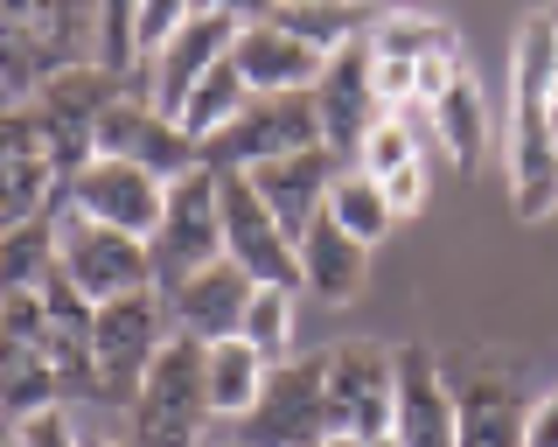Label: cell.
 <instances>
[{
  "label": "cell",
  "instance_id": "obj_1",
  "mask_svg": "<svg viewBox=\"0 0 558 447\" xmlns=\"http://www.w3.org/2000/svg\"><path fill=\"white\" fill-rule=\"evenodd\" d=\"M551 92H558V28H551V8H545V14H523V28L510 43V141H502V176H510L517 224L558 217Z\"/></svg>",
  "mask_w": 558,
  "mask_h": 447
},
{
  "label": "cell",
  "instance_id": "obj_2",
  "mask_svg": "<svg viewBox=\"0 0 558 447\" xmlns=\"http://www.w3.org/2000/svg\"><path fill=\"white\" fill-rule=\"evenodd\" d=\"M98 49V8H0V77L43 92L49 77L84 71Z\"/></svg>",
  "mask_w": 558,
  "mask_h": 447
},
{
  "label": "cell",
  "instance_id": "obj_3",
  "mask_svg": "<svg viewBox=\"0 0 558 447\" xmlns=\"http://www.w3.org/2000/svg\"><path fill=\"white\" fill-rule=\"evenodd\" d=\"M174 322L161 294H126L92 307V371H98V406H133L147 385L154 357L168 350Z\"/></svg>",
  "mask_w": 558,
  "mask_h": 447
},
{
  "label": "cell",
  "instance_id": "obj_4",
  "mask_svg": "<svg viewBox=\"0 0 558 447\" xmlns=\"http://www.w3.org/2000/svg\"><path fill=\"white\" fill-rule=\"evenodd\" d=\"M209 385H203V342L196 336H168V350L154 357L147 385L133 399V447H203Z\"/></svg>",
  "mask_w": 558,
  "mask_h": 447
},
{
  "label": "cell",
  "instance_id": "obj_5",
  "mask_svg": "<svg viewBox=\"0 0 558 447\" xmlns=\"http://www.w3.org/2000/svg\"><path fill=\"white\" fill-rule=\"evenodd\" d=\"M57 329H63V322H49L43 294L0 301V412H8L14 426L35 420V412H57L63 406Z\"/></svg>",
  "mask_w": 558,
  "mask_h": 447
},
{
  "label": "cell",
  "instance_id": "obj_6",
  "mask_svg": "<svg viewBox=\"0 0 558 447\" xmlns=\"http://www.w3.org/2000/svg\"><path fill=\"white\" fill-rule=\"evenodd\" d=\"M336 420H328V357H287L272 364L258 406L238 420V447H328Z\"/></svg>",
  "mask_w": 558,
  "mask_h": 447
},
{
  "label": "cell",
  "instance_id": "obj_7",
  "mask_svg": "<svg viewBox=\"0 0 558 447\" xmlns=\"http://www.w3.org/2000/svg\"><path fill=\"white\" fill-rule=\"evenodd\" d=\"M322 147V112H314V92L293 98H252L217 141H203V168L209 176H252V168L293 161V154Z\"/></svg>",
  "mask_w": 558,
  "mask_h": 447
},
{
  "label": "cell",
  "instance_id": "obj_8",
  "mask_svg": "<svg viewBox=\"0 0 558 447\" xmlns=\"http://www.w3.org/2000/svg\"><path fill=\"white\" fill-rule=\"evenodd\" d=\"M328 357V420L336 440H391V412H398V350L384 342H336Z\"/></svg>",
  "mask_w": 558,
  "mask_h": 447
},
{
  "label": "cell",
  "instance_id": "obj_9",
  "mask_svg": "<svg viewBox=\"0 0 558 447\" xmlns=\"http://www.w3.org/2000/svg\"><path fill=\"white\" fill-rule=\"evenodd\" d=\"M70 210V182L57 176V154L35 106L0 112V231H22V224H49Z\"/></svg>",
  "mask_w": 558,
  "mask_h": 447
},
{
  "label": "cell",
  "instance_id": "obj_10",
  "mask_svg": "<svg viewBox=\"0 0 558 447\" xmlns=\"http://www.w3.org/2000/svg\"><path fill=\"white\" fill-rule=\"evenodd\" d=\"M154 287L174 294L182 280H196L223 259V210H217V176L196 168V176H182L168 189V217L161 231H154Z\"/></svg>",
  "mask_w": 558,
  "mask_h": 447
},
{
  "label": "cell",
  "instance_id": "obj_11",
  "mask_svg": "<svg viewBox=\"0 0 558 447\" xmlns=\"http://www.w3.org/2000/svg\"><path fill=\"white\" fill-rule=\"evenodd\" d=\"M63 280L77 287L92 307L126 301V294H161L154 287V252L126 231H105V224L70 217L63 224Z\"/></svg>",
  "mask_w": 558,
  "mask_h": 447
},
{
  "label": "cell",
  "instance_id": "obj_12",
  "mask_svg": "<svg viewBox=\"0 0 558 447\" xmlns=\"http://www.w3.org/2000/svg\"><path fill=\"white\" fill-rule=\"evenodd\" d=\"M98 161L147 168V176H161L174 189L182 176H196V168H203V147L189 141L168 112H154L147 98L133 92V98H119V106H105V119H98Z\"/></svg>",
  "mask_w": 558,
  "mask_h": 447
},
{
  "label": "cell",
  "instance_id": "obj_13",
  "mask_svg": "<svg viewBox=\"0 0 558 447\" xmlns=\"http://www.w3.org/2000/svg\"><path fill=\"white\" fill-rule=\"evenodd\" d=\"M244 22H252V14H238V8H189V28L168 43V57L147 71V106L168 112L174 126H182L189 92H196V84L231 57V43L244 36Z\"/></svg>",
  "mask_w": 558,
  "mask_h": 447
},
{
  "label": "cell",
  "instance_id": "obj_14",
  "mask_svg": "<svg viewBox=\"0 0 558 447\" xmlns=\"http://www.w3.org/2000/svg\"><path fill=\"white\" fill-rule=\"evenodd\" d=\"M70 217L154 245V231H161V217H168V182L147 176V168H126V161H92L70 182Z\"/></svg>",
  "mask_w": 558,
  "mask_h": 447
},
{
  "label": "cell",
  "instance_id": "obj_15",
  "mask_svg": "<svg viewBox=\"0 0 558 447\" xmlns=\"http://www.w3.org/2000/svg\"><path fill=\"white\" fill-rule=\"evenodd\" d=\"M217 210H223V259L244 266L258 287H301V273H293V238L272 224V210L258 203L252 182L217 176Z\"/></svg>",
  "mask_w": 558,
  "mask_h": 447
},
{
  "label": "cell",
  "instance_id": "obj_16",
  "mask_svg": "<svg viewBox=\"0 0 558 447\" xmlns=\"http://www.w3.org/2000/svg\"><path fill=\"white\" fill-rule=\"evenodd\" d=\"M314 112H322V147L328 154H356L363 133L384 119L377 106V84H371V36L336 49L322 63V84H314Z\"/></svg>",
  "mask_w": 558,
  "mask_h": 447
},
{
  "label": "cell",
  "instance_id": "obj_17",
  "mask_svg": "<svg viewBox=\"0 0 558 447\" xmlns=\"http://www.w3.org/2000/svg\"><path fill=\"white\" fill-rule=\"evenodd\" d=\"M336 176H342V154H328V147H314V154H293V161H272V168H252V182L258 189V203L272 210V224L301 245V238L314 231V224L328 217V196H336Z\"/></svg>",
  "mask_w": 558,
  "mask_h": 447
},
{
  "label": "cell",
  "instance_id": "obj_18",
  "mask_svg": "<svg viewBox=\"0 0 558 447\" xmlns=\"http://www.w3.org/2000/svg\"><path fill=\"white\" fill-rule=\"evenodd\" d=\"M391 440L398 447H453V385H447L440 357H433L426 342H405V350H398Z\"/></svg>",
  "mask_w": 558,
  "mask_h": 447
},
{
  "label": "cell",
  "instance_id": "obj_19",
  "mask_svg": "<svg viewBox=\"0 0 558 447\" xmlns=\"http://www.w3.org/2000/svg\"><path fill=\"white\" fill-rule=\"evenodd\" d=\"M258 294V280L244 266L231 259H217L209 273H196V280H182L168 301V322H174V336H196V342H231L244 329V307H252Z\"/></svg>",
  "mask_w": 558,
  "mask_h": 447
},
{
  "label": "cell",
  "instance_id": "obj_20",
  "mask_svg": "<svg viewBox=\"0 0 558 447\" xmlns=\"http://www.w3.org/2000/svg\"><path fill=\"white\" fill-rule=\"evenodd\" d=\"M231 63L244 71L252 98H293V92H314V84H322V57L301 49L287 28H272L266 14L244 22V36L231 43Z\"/></svg>",
  "mask_w": 558,
  "mask_h": 447
},
{
  "label": "cell",
  "instance_id": "obj_21",
  "mask_svg": "<svg viewBox=\"0 0 558 447\" xmlns=\"http://www.w3.org/2000/svg\"><path fill=\"white\" fill-rule=\"evenodd\" d=\"M531 399L496 371H475L453 385V447H523Z\"/></svg>",
  "mask_w": 558,
  "mask_h": 447
},
{
  "label": "cell",
  "instance_id": "obj_22",
  "mask_svg": "<svg viewBox=\"0 0 558 447\" xmlns=\"http://www.w3.org/2000/svg\"><path fill=\"white\" fill-rule=\"evenodd\" d=\"M293 273H301V287H307L314 301L349 307V301L363 294V280H371V252H363L356 238H342L336 217H322L301 245H293Z\"/></svg>",
  "mask_w": 558,
  "mask_h": 447
},
{
  "label": "cell",
  "instance_id": "obj_23",
  "mask_svg": "<svg viewBox=\"0 0 558 447\" xmlns=\"http://www.w3.org/2000/svg\"><path fill=\"white\" fill-rule=\"evenodd\" d=\"M426 126H433V141L447 147L453 168H475L482 154H488V98H482V77L475 71L453 77L447 92L426 106Z\"/></svg>",
  "mask_w": 558,
  "mask_h": 447
},
{
  "label": "cell",
  "instance_id": "obj_24",
  "mask_svg": "<svg viewBox=\"0 0 558 447\" xmlns=\"http://www.w3.org/2000/svg\"><path fill=\"white\" fill-rule=\"evenodd\" d=\"M266 377H272V364L244 336L203 342V385H209V412H217V420H244V412L258 406V391H266Z\"/></svg>",
  "mask_w": 558,
  "mask_h": 447
},
{
  "label": "cell",
  "instance_id": "obj_25",
  "mask_svg": "<svg viewBox=\"0 0 558 447\" xmlns=\"http://www.w3.org/2000/svg\"><path fill=\"white\" fill-rule=\"evenodd\" d=\"M57 273H63V231H57V217H49V224H22V231H0V301L43 294Z\"/></svg>",
  "mask_w": 558,
  "mask_h": 447
},
{
  "label": "cell",
  "instance_id": "obj_26",
  "mask_svg": "<svg viewBox=\"0 0 558 447\" xmlns=\"http://www.w3.org/2000/svg\"><path fill=\"white\" fill-rule=\"evenodd\" d=\"M266 22L272 28H287L301 49H314V57H336V49H349V43H363L371 36V14H356V8H328V0H287V8H266Z\"/></svg>",
  "mask_w": 558,
  "mask_h": 447
},
{
  "label": "cell",
  "instance_id": "obj_27",
  "mask_svg": "<svg viewBox=\"0 0 558 447\" xmlns=\"http://www.w3.org/2000/svg\"><path fill=\"white\" fill-rule=\"evenodd\" d=\"M328 217L342 224V238H356L363 252H377L384 238L398 231V210H391V196L363 176V168H342L336 176V196H328Z\"/></svg>",
  "mask_w": 558,
  "mask_h": 447
},
{
  "label": "cell",
  "instance_id": "obj_28",
  "mask_svg": "<svg viewBox=\"0 0 558 447\" xmlns=\"http://www.w3.org/2000/svg\"><path fill=\"white\" fill-rule=\"evenodd\" d=\"M244 106H252V84H244V71H238L231 57H223L217 71H209V77L196 84V92H189V106H182V133L203 147V141H217V133L231 126V119H238Z\"/></svg>",
  "mask_w": 558,
  "mask_h": 447
},
{
  "label": "cell",
  "instance_id": "obj_29",
  "mask_svg": "<svg viewBox=\"0 0 558 447\" xmlns=\"http://www.w3.org/2000/svg\"><path fill=\"white\" fill-rule=\"evenodd\" d=\"M293 329H301V307H293V287H258L252 307H244V342H252L266 364H287L293 357Z\"/></svg>",
  "mask_w": 558,
  "mask_h": 447
},
{
  "label": "cell",
  "instance_id": "obj_30",
  "mask_svg": "<svg viewBox=\"0 0 558 447\" xmlns=\"http://www.w3.org/2000/svg\"><path fill=\"white\" fill-rule=\"evenodd\" d=\"M426 161V147H418V126H412V112H384L371 133H363V147H356V168L371 182H391V176H405V168Z\"/></svg>",
  "mask_w": 558,
  "mask_h": 447
},
{
  "label": "cell",
  "instance_id": "obj_31",
  "mask_svg": "<svg viewBox=\"0 0 558 447\" xmlns=\"http://www.w3.org/2000/svg\"><path fill=\"white\" fill-rule=\"evenodd\" d=\"M189 28V8L182 0H133V43H140V63H161L168 57V43Z\"/></svg>",
  "mask_w": 558,
  "mask_h": 447
},
{
  "label": "cell",
  "instance_id": "obj_32",
  "mask_svg": "<svg viewBox=\"0 0 558 447\" xmlns=\"http://www.w3.org/2000/svg\"><path fill=\"white\" fill-rule=\"evenodd\" d=\"M14 447H84V440H77V426H70V412L57 406V412H35V420L14 426Z\"/></svg>",
  "mask_w": 558,
  "mask_h": 447
},
{
  "label": "cell",
  "instance_id": "obj_33",
  "mask_svg": "<svg viewBox=\"0 0 558 447\" xmlns=\"http://www.w3.org/2000/svg\"><path fill=\"white\" fill-rule=\"evenodd\" d=\"M523 447H558V385L531 399V426H523Z\"/></svg>",
  "mask_w": 558,
  "mask_h": 447
},
{
  "label": "cell",
  "instance_id": "obj_34",
  "mask_svg": "<svg viewBox=\"0 0 558 447\" xmlns=\"http://www.w3.org/2000/svg\"><path fill=\"white\" fill-rule=\"evenodd\" d=\"M14 440V420H8V412H0V447H8Z\"/></svg>",
  "mask_w": 558,
  "mask_h": 447
},
{
  "label": "cell",
  "instance_id": "obj_35",
  "mask_svg": "<svg viewBox=\"0 0 558 447\" xmlns=\"http://www.w3.org/2000/svg\"><path fill=\"white\" fill-rule=\"evenodd\" d=\"M84 447H119V440H84Z\"/></svg>",
  "mask_w": 558,
  "mask_h": 447
},
{
  "label": "cell",
  "instance_id": "obj_36",
  "mask_svg": "<svg viewBox=\"0 0 558 447\" xmlns=\"http://www.w3.org/2000/svg\"><path fill=\"white\" fill-rule=\"evenodd\" d=\"M551 126H558V92H551Z\"/></svg>",
  "mask_w": 558,
  "mask_h": 447
},
{
  "label": "cell",
  "instance_id": "obj_37",
  "mask_svg": "<svg viewBox=\"0 0 558 447\" xmlns=\"http://www.w3.org/2000/svg\"><path fill=\"white\" fill-rule=\"evenodd\" d=\"M328 447H356V440H328Z\"/></svg>",
  "mask_w": 558,
  "mask_h": 447
},
{
  "label": "cell",
  "instance_id": "obj_38",
  "mask_svg": "<svg viewBox=\"0 0 558 447\" xmlns=\"http://www.w3.org/2000/svg\"><path fill=\"white\" fill-rule=\"evenodd\" d=\"M371 447H398V440H371Z\"/></svg>",
  "mask_w": 558,
  "mask_h": 447
},
{
  "label": "cell",
  "instance_id": "obj_39",
  "mask_svg": "<svg viewBox=\"0 0 558 447\" xmlns=\"http://www.w3.org/2000/svg\"><path fill=\"white\" fill-rule=\"evenodd\" d=\"M551 28H558V8H551Z\"/></svg>",
  "mask_w": 558,
  "mask_h": 447
},
{
  "label": "cell",
  "instance_id": "obj_40",
  "mask_svg": "<svg viewBox=\"0 0 558 447\" xmlns=\"http://www.w3.org/2000/svg\"><path fill=\"white\" fill-rule=\"evenodd\" d=\"M231 447H238V440H231Z\"/></svg>",
  "mask_w": 558,
  "mask_h": 447
}]
</instances>
